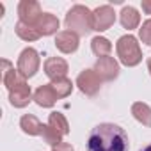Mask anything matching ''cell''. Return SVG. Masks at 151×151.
<instances>
[{"label": "cell", "mask_w": 151, "mask_h": 151, "mask_svg": "<svg viewBox=\"0 0 151 151\" xmlns=\"http://www.w3.org/2000/svg\"><path fill=\"white\" fill-rule=\"evenodd\" d=\"M126 132L114 123H101L94 126L87 137V151H128Z\"/></svg>", "instance_id": "6da1fadb"}, {"label": "cell", "mask_w": 151, "mask_h": 151, "mask_svg": "<svg viewBox=\"0 0 151 151\" xmlns=\"http://www.w3.org/2000/svg\"><path fill=\"white\" fill-rule=\"evenodd\" d=\"M4 73H2V82L9 91V101L16 109H23L30 101V87L27 86V78L22 77L20 71L11 66L9 60H2Z\"/></svg>", "instance_id": "7a4b0ae2"}, {"label": "cell", "mask_w": 151, "mask_h": 151, "mask_svg": "<svg viewBox=\"0 0 151 151\" xmlns=\"http://www.w3.org/2000/svg\"><path fill=\"white\" fill-rule=\"evenodd\" d=\"M66 29L75 32L77 36H86L93 30V13L86 7V6H73L68 14H66Z\"/></svg>", "instance_id": "3957f363"}, {"label": "cell", "mask_w": 151, "mask_h": 151, "mask_svg": "<svg viewBox=\"0 0 151 151\" xmlns=\"http://www.w3.org/2000/svg\"><path fill=\"white\" fill-rule=\"evenodd\" d=\"M116 50H117V57L121 60V64L132 68V66H137L140 60H142V52H140V46L137 43V39L130 34L126 36H121L117 39V45H116Z\"/></svg>", "instance_id": "277c9868"}, {"label": "cell", "mask_w": 151, "mask_h": 151, "mask_svg": "<svg viewBox=\"0 0 151 151\" xmlns=\"http://www.w3.org/2000/svg\"><path fill=\"white\" fill-rule=\"evenodd\" d=\"M39 53L34 50V48H25L22 53H20V57H18V71H20V75L22 77H25V78H30V77H34V75L37 73V69H39Z\"/></svg>", "instance_id": "5b68a950"}, {"label": "cell", "mask_w": 151, "mask_h": 151, "mask_svg": "<svg viewBox=\"0 0 151 151\" xmlns=\"http://www.w3.org/2000/svg\"><path fill=\"white\" fill-rule=\"evenodd\" d=\"M18 16H20V22L36 29L37 22L43 16V11H41V6L34 0H22L18 6Z\"/></svg>", "instance_id": "8992f818"}, {"label": "cell", "mask_w": 151, "mask_h": 151, "mask_svg": "<svg viewBox=\"0 0 151 151\" xmlns=\"http://www.w3.org/2000/svg\"><path fill=\"white\" fill-rule=\"evenodd\" d=\"M77 86L86 96H94L101 87V78L94 69H84L77 77Z\"/></svg>", "instance_id": "52a82bcc"}, {"label": "cell", "mask_w": 151, "mask_h": 151, "mask_svg": "<svg viewBox=\"0 0 151 151\" xmlns=\"http://www.w3.org/2000/svg\"><path fill=\"white\" fill-rule=\"evenodd\" d=\"M116 22V13L110 6H100L93 11V30L103 32L110 29Z\"/></svg>", "instance_id": "ba28073f"}, {"label": "cell", "mask_w": 151, "mask_h": 151, "mask_svg": "<svg viewBox=\"0 0 151 151\" xmlns=\"http://www.w3.org/2000/svg\"><path fill=\"white\" fill-rule=\"evenodd\" d=\"M96 73H98V77L105 82H110L114 78H117V75H119V64L114 57H101L96 60L94 68H93Z\"/></svg>", "instance_id": "9c48e42d"}, {"label": "cell", "mask_w": 151, "mask_h": 151, "mask_svg": "<svg viewBox=\"0 0 151 151\" xmlns=\"http://www.w3.org/2000/svg\"><path fill=\"white\" fill-rule=\"evenodd\" d=\"M45 73L46 77L52 80H59V78H66L68 73V62L60 57H50L45 60Z\"/></svg>", "instance_id": "30bf717a"}, {"label": "cell", "mask_w": 151, "mask_h": 151, "mask_svg": "<svg viewBox=\"0 0 151 151\" xmlns=\"http://www.w3.org/2000/svg\"><path fill=\"white\" fill-rule=\"evenodd\" d=\"M55 46L62 53H75L78 50V36L71 30H62L55 37Z\"/></svg>", "instance_id": "8fae6325"}, {"label": "cell", "mask_w": 151, "mask_h": 151, "mask_svg": "<svg viewBox=\"0 0 151 151\" xmlns=\"http://www.w3.org/2000/svg\"><path fill=\"white\" fill-rule=\"evenodd\" d=\"M39 107H45V109H50V107H53L55 105V101L59 100L57 98V93L53 91V87H52V84H45V86H41V87H37L36 89V93H34V98H32Z\"/></svg>", "instance_id": "7c38bea8"}, {"label": "cell", "mask_w": 151, "mask_h": 151, "mask_svg": "<svg viewBox=\"0 0 151 151\" xmlns=\"http://www.w3.org/2000/svg\"><path fill=\"white\" fill-rule=\"evenodd\" d=\"M57 29H59V20L52 13H43L41 20L36 25V30L39 32V36H52L57 32Z\"/></svg>", "instance_id": "4fadbf2b"}, {"label": "cell", "mask_w": 151, "mask_h": 151, "mask_svg": "<svg viewBox=\"0 0 151 151\" xmlns=\"http://www.w3.org/2000/svg\"><path fill=\"white\" fill-rule=\"evenodd\" d=\"M119 22H121V25H123L124 29L132 30V29H137V27H139V23H140V14H139V11H137L135 7L126 6V7H123V11H121V14H119Z\"/></svg>", "instance_id": "5bb4252c"}, {"label": "cell", "mask_w": 151, "mask_h": 151, "mask_svg": "<svg viewBox=\"0 0 151 151\" xmlns=\"http://www.w3.org/2000/svg\"><path fill=\"white\" fill-rule=\"evenodd\" d=\"M43 123L32 116V114H25L22 119H20V128L27 133V135H41L43 133Z\"/></svg>", "instance_id": "9a60e30c"}, {"label": "cell", "mask_w": 151, "mask_h": 151, "mask_svg": "<svg viewBox=\"0 0 151 151\" xmlns=\"http://www.w3.org/2000/svg\"><path fill=\"white\" fill-rule=\"evenodd\" d=\"M132 114L133 117L142 123L144 126H151V107L147 103H142V101H137L132 105Z\"/></svg>", "instance_id": "2e32d148"}, {"label": "cell", "mask_w": 151, "mask_h": 151, "mask_svg": "<svg viewBox=\"0 0 151 151\" xmlns=\"http://www.w3.org/2000/svg\"><path fill=\"white\" fill-rule=\"evenodd\" d=\"M91 50L94 55H98L100 59L101 57H109L110 50H112V43L107 39V37H101V36H96L93 41H91Z\"/></svg>", "instance_id": "e0dca14e"}, {"label": "cell", "mask_w": 151, "mask_h": 151, "mask_svg": "<svg viewBox=\"0 0 151 151\" xmlns=\"http://www.w3.org/2000/svg\"><path fill=\"white\" fill-rule=\"evenodd\" d=\"M48 124H50L53 130H57L62 137L69 133V124H68L66 117H64L60 112H52L50 117H48Z\"/></svg>", "instance_id": "ac0fdd59"}, {"label": "cell", "mask_w": 151, "mask_h": 151, "mask_svg": "<svg viewBox=\"0 0 151 151\" xmlns=\"http://www.w3.org/2000/svg\"><path fill=\"white\" fill-rule=\"evenodd\" d=\"M14 30H16L18 37H22L23 41H36V39L41 37L39 32H37L34 27H30V25H27V23H23V22H18Z\"/></svg>", "instance_id": "d6986e66"}, {"label": "cell", "mask_w": 151, "mask_h": 151, "mask_svg": "<svg viewBox=\"0 0 151 151\" xmlns=\"http://www.w3.org/2000/svg\"><path fill=\"white\" fill-rule=\"evenodd\" d=\"M53 91L57 93V98H68L73 91V84L69 78H59V80H52L50 82Z\"/></svg>", "instance_id": "ffe728a7"}, {"label": "cell", "mask_w": 151, "mask_h": 151, "mask_svg": "<svg viewBox=\"0 0 151 151\" xmlns=\"http://www.w3.org/2000/svg\"><path fill=\"white\" fill-rule=\"evenodd\" d=\"M41 135H43L45 142H46V144H50L52 147L62 142V135H60L57 130H53L50 124H45V126H43V133H41Z\"/></svg>", "instance_id": "44dd1931"}, {"label": "cell", "mask_w": 151, "mask_h": 151, "mask_svg": "<svg viewBox=\"0 0 151 151\" xmlns=\"http://www.w3.org/2000/svg\"><path fill=\"white\" fill-rule=\"evenodd\" d=\"M139 37H140V41H142L144 45L151 46V18L146 20V22L142 23V27L139 29Z\"/></svg>", "instance_id": "7402d4cb"}, {"label": "cell", "mask_w": 151, "mask_h": 151, "mask_svg": "<svg viewBox=\"0 0 151 151\" xmlns=\"http://www.w3.org/2000/svg\"><path fill=\"white\" fill-rule=\"evenodd\" d=\"M52 151H75V149H73V146H71V144H68V142H60V144L53 146V147H52Z\"/></svg>", "instance_id": "603a6c76"}, {"label": "cell", "mask_w": 151, "mask_h": 151, "mask_svg": "<svg viewBox=\"0 0 151 151\" xmlns=\"http://www.w3.org/2000/svg\"><path fill=\"white\" fill-rule=\"evenodd\" d=\"M142 11L146 13V14H151V0H142Z\"/></svg>", "instance_id": "cb8c5ba5"}, {"label": "cell", "mask_w": 151, "mask_h": 151, "mask_svg": "<svg viewBox=\"0 0 151 151\" xmlns=\"http://www.w3.org/2000/svg\"><path fill=\"white\" fill-rule=\"evenodd\" d=\"M140 151H151V142H149V144H147V146H144V147H142V149H140Z\"/></svg>", "instance_id": "d4e9b609"}, {"label": "cell", "mask_w": 151, "mask_h": 151, "mask_svg": "<svg viewBox=\"0 0 151 151\" xmlns=\"http://www.w3.org/2000/svg\"><path fill=\"white\" fill-rule=\"evenodd\" d=\"M147 69H149V75H151V57H149V60H147Z\"/></svg>", "instance_id": "484cf974"}]
</instances>
